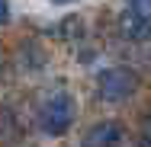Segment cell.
Instances as JSON below:
<instances>
[{
	"label": "cell",
	"instance_id": "6da1fadb",
	"mask_svg": "<svg viewBox=\"0 0 151 147\" xmlns=\"http://www.w3.org/2000/svg\"><path fill=\"white\" fill-rule=\"evenodd\" d=\"M74 115H77V102H74V96L64 93V89L45 96L42 106H39V125H42V131L52 134V138L64 134V131L74 125Z\"/></svg>",
	"mask_w": 151,
	"mask_h": 147
},
{
	"label": "cell",
	"instance_id": "7a4b0ae2",
	"mask_svg": "<svg viewBox=\"0 0 151 147\" xmlns=\"http://www.w3.org/2000/svg\"><path fill=\"white\" fill-rule=\"evenodd\" d=\"M138 89V77L129 67H106L96 77V96L103 102H125L129 96H135Z\"/></svg>",
	"mask_w": 151,
	"mask_h": 147
},
{
	"label": "cell",
	"instance_id": "3957f363",
	"mask_svg": "<svg viewBox=\"0 0 151 147\" xmlns=\"http://www.w3.org/2000/svg\"><path fill=\"white\" fill-rule=\"evenodd\" d=\"M84 147H129V131L119 121H100L84 134Z\"/></svg>",
	"mask_w": 151,
	"mask_h": 147
},
{
	"label": "cell",
	"instance_id": "277c9868",
	"mask_svg": "<svg viewBox=\"0 0 151 147\" xmlns=\"http://www.w3.org/2000/svg\"><path fill=\"white\" fill-rule=\"evenodd\" d=\"M119 32L129 42H148L151 38V13L148 10H138V6L125 10L119 16Z\"/></svg>",
	"mask_w": 151,
	"mask_h": 147
},
{
	"label": "cell",
	"instance_id": "5b68a950",
	"mask_svg": "<svg viewBox=\"0 0 151 147\" xmlns=\"http://www.w3.org/2000/svg\"><path fill=\"white\" fill-rule=\"evenodd\" d=\"M138 147H151V115L142 121V131H138Z\"/></svg>",
	"mask_w": 151,
	"mask_h": 147
},
{
	"label": "cell",
	"instance_id": "8992f818",
	"mask_svg": "<svg viewBox=\"0 0 151 147\" xmlns=\"http://www.w3.org/2000/svg\"><path fill=\"white\" fill-rule=\"evenodd\" d=\"M3 23H10V3L6 0H0V26Z\"/></svg>",
	"mask_w": 151,
	"mask_h": 147
},
{
	"label": "cell",
	"instance_id": "52a82bcc",
	"mask_svg": "<svg viewBox=\"0 0 151 147\" xmlns=\"http://www.w3.org/2000/svg\"><path fill=\"white\" fill-rule=\"evenodd\" d=\"M135 6H138V10H148V13H151V0H135Z\"/></svg>",
	"mask_w": 151,
	"mask_h": 147
},
{
	"label": "cell",
	"instance_id": "ba28073f",
	"mask_svg": "<svg viewBox=\"0 0 151 147\" xmlns=\"http://www.w3.org/2000/svg\"><path fill=\"white\" fill-rule=\"evenodd\" d=\"M52 3H74V0H52Z\"/></svg>",
	"mask_w": 151,
	"mask_h": 147
}]
</instances>
